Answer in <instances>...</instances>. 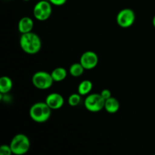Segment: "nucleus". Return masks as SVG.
<instances>
[{
  "mask_svg": "<svg viewBox=\"0 0 155 155\" xmlns=\"http://www.w3.org/2000/svg\"><path fill=\"white\" fill-rule=\"evenodd\" d=\"M12 148L10 145H2L0 147V155H12Z\"/></svg>",
  "mask_w": 155,
  "mask_h": 155,
  "instance_id": "obj_17",
  "label": "nucleus"
},
{
  "mask_svg": "<svg viewBox=\"0 0 155 155\" xmlns=\"http://www.w3.org/2000/svg\"><path fill=\"white\" fill-rule=\"evenodd\" d=\"M80 63L85 70H92L96 68L98 64V56L93 51H86L82 54Z\"/></svg>",
  "mask_w": 155,
  "mask_h": 155,
  "instance_id": "obj_8",
  "label": "nucleus"
},
{
  "mask_svg": "<svg viewBox=\"0 0 155 155\" xmlns=\"http://www.w3.org/2000/svg\"><path fill=\"white\" fill-rule=\"evenodd\" d=\"M117 23L122 28H129L136 21V14L131 8H124L118 12L116 18Z\"/></svg>",
  "mask_w": 155,
  "mask_h": 155,
  "instance_id": "obj_7",
  "label": "nucleus"
},
{
  "mask_svg": "<svg viewBox=\"0 0 155 155\" xmlns=\"http://www.w3.org/2000/svg\"><path fill=\"white\" fill-rule=\"evenodd\" d=\"M68 0H48L50 3L55 6H62L67 2Z\"/></svg>",
  "mask_w": 155,
  "mask_h": 155,
  "instance_id": "obj_19",
  "label": "nucleus"
},
{
  "mask_svg": "<svg viewBox=\"0 0 155 155\" xmlns=\"http://www.w3.org/2000/svg\"><path fill=\"white\" fill-rule=\"evenodd\" d=\"M54 80L51 73L45 71H39L35 73L32 77V83L33 86L40 90H45L51 87Z\"/></svg>",
  "mask_w": 155,
  "mask_h": 155,
  "instance_id": "obj_4",
  "label": "nucleus"
},
{
  "mask_svg": "<svg viewBox=\"0 0 155 155\" xmlns=\"http://www.w3.org/2000/svg\"><path fill=\"white\" fill-rule=\"evenodd\" d=\"M45 103L51 110H59L64 104V98L61 94L58 92H52L47 95L45 100Z\"/></svg>",
  "mask_w": 155,
  "mask_h": 155,
  "instance_id": "obj_9",
  "label": "nucleus"
},
{
  "mask_svg": "<svg viewBox=\"0 0 155 155\" xmlns=\"http://www.w3.org/2000/svg\"><path fill=\"white\" fill-rule=\"evenodd\" d=\"M51 75L54 82H61L64 80L68 77V71L64 68L58 67L51 71Z\"/></svg>",
  "mask_w": 155,
  "mask_h": 155,
  "instance_id": "obj_14",
  "label": "nucleus"
},
{
  "mask_svg": "<svg viewBox=\"0 0 155 155\" xmlns=\"http://www.w3.org/2000/svg\"><path fill=\"white\" fill-rule=\"evenodd\" d=\"M152 24H153V26H154V27L155 28V15L154 16V18H153V20H152Z\"/></svg>",
  "mask_w": 155,
  "mask_h": 155,
  "instance_id": "obj_20",
  "label": "nucleus"
},
{
  "mask_svg": "<svg viewBox=\"0 0 155 155\" xmlns=\"http://www.w3.org/2000/svg\"><path fill=\"white\" fill-rule=\"evenodd\" d=\"M52 5L48 0L39 1L33 7V14L34 18L39 21H45L51 17L52 13Z\"/></svg>",
  "mask_w": 155,
  "mask_h": 155,
  "instance_id": "obj_5",
  "label": "nucleus"
},
{
  "mask_svg": "<svg viewBox=\"0 0 155 155\" xmlns=\"http://www.w3.org/2000/svg\"><path fill=\"white\" fill-rule=\"evenodd\" d=\"M33 27H34V23H33V19L27 16L21 18L18 25V30L21 34L32 32Z\"/></svg>",
  "mask_w": 155,
  "mask_h": 155,
  "instance_id": "obj_10",
  "label": "nucleus"
},
{
  "mask_svg": "<svg viewBox=\"0 0 155 155\" xmlns=\"http://www.w3.org/2000/svg\"><path fill=\"white\" fill-rule=\"evenodd\" d=\"M51 109L45 101H39L30 107L29 114L32 120L38 124L47 122L51 115Z\"/></svg>",
  "mask_w": 155,
  "mask_h": 155,
  "instance_id": "obj_2",
  "label": "nucleus"
},
{
  "mask_svg": "<svg viewBox=\"0 0 155 155\" xmlns=\"http://www.w3.org/2000/svg\"><path fill=\"white\" fill-rule=\"evenodd\" d=\"M104 102L105 100L100 93H90L85 98L84 105L86 110L96 113L104 108Z\"/></svg>",
  "mask_w": 155,
  "mask_h": 155,
  "instance_id": "obj_6",
  "label": "nucleus"
},
{
  "mask_svg": "<svg viewBox=\"0 0 155 155\" xmlns=\"http://www.w3.org/2000/svg\"><path fill=\"white\" fill-rule=\"evenodd\" d=\"M84 68L82 66L80 62L72 64L69 68L70 74L74 77H79L82 76L84 73Z\"/></svg>",
  "mask_w": 155,
  "mask_h": 155,
  "instance_id": "obj_15",
  "label": "nucleus"
},
{
  "mask_svg": "<svg viewBox=\"0 0 155 155\" xmlns=\"http://www.w3.org/2000/svg\"><path fill=\"white\" fill-rule=\"evenodd\" d=\"M153 155H155V154H153Z\"/></svg>",
  "mask_w": 155,
  "mask_h": 155,
  "instance_id": "obj_22",
  "label": "nucleus"
},
{
  "mask_svg": "<svg viewBox=\"0 0 155 155\" xmlns=\"http://www.w3.org/2000/svg\"><path fill=\"white\" fill-rule=\"evenodd\" d=\"M10 147L13 154L24 155L27 154L30 148V141L26 135L19 133L12 138Z\"/></svg>",
  "mask_w": 155,
  "mask_h": 155,
  "instance_id": "obj_3",
  "label": "nucleus"
},
{
  "mask_svg": "<svg viewBox=\"0 0 155 155\" xmlns=\"http://www.w3.org/2000/svg\"><path fill=\"white\" fill-rule=\"evenodd\" d=\"M19 43L21 49L30 55L36 54L42 48V40L40 37L33 31L21 34Z\"/></svg>",
  "mask_w": 155,
  "mask_h": 155,
  "instance_id": "obj_1",
  "label": "nucleus"
},
{
  "mask_svg": "<svg viewBox=\"0 0 155 155\" xmlns=\"http://www.w3.org/2000/svg\"><path fill=\"white\" fill-rule=\"evenodd\" d=\"M24 1H26V2H28V1H30V0H24Z\"/></svg>",
  "mask_w": 155,
  "mask_h": 155,
  "instance_id": "obj_21",
  "label": "nucleus"
},
{
  "mask_svg": "<svg viewBox=\"0 0 155 155\" xmlns=\"http://www.w3.org/2000/svg\"><path fill=\"white\" fill-rule=\"evenodd\" d=\"M100 94H101V95L102 96V98H104V100H107L108 99V98H110V97H112L111 92L107 89H103V90L100 92Z\"/></svg>",
  "mask_w": 155,
  "mask_h": 155,
  "instance_id": "obj_18",
  "label": "nucleus"
},
{
  "mask_svg": "<svg viewBox=\"0 0 155 155\" xmlns=\"http://www.w3.org/2000/svg\"><path fill=\"white\" fill-rule=\"evenodd\" d=\"M93 88L92 82L89 80H84L81 81L77 88V92L81 96H87L91 93V91Z\"/></svg>",
  "mask_w": 155,
  "mask_h": 155,
  "instance_id": "obj_12",
  "label": "nucleus"
},
{
  "mask_svg": "<svg viewBox=\"0 0 155 155\" xmlns=\"http://www.w3.org/2000/svg\"><path fill=\"white\" fill-rule=\"evenodd\" d=\"M80 101H81V95L78 92L71 94L68 98V104L71 107H76L80 104Z\"/></svg>",
  "mask_w": 155,
  "mask_h": 155,
  "instance_id": "obj_16",
  "label": "nucleus"
},
{
  "mask_svg": "<svg viewBox=\"0 0 155 155\" xmlns=\"http://www.w3.org/2000/svg\"><path fill=\"white\" fill-rule=\"evenodd\" d=\"M104 110L108 114H116L120 109V102L114 97H110L105 100L104 102Z\"/></svg>",
  "mask_w": 155,
  "mask_h": 155,
  "instance_id": "obj_11",
  "label": "nucleus"
},
{
  "mask_svg": "<svg viewBox=\"0 0 155 155\" xmlns=\"http://www.w3.org/2000/svg\"><path fill=\"white\" fill-rule=\"evenodd\" d=\"M13 87V82L9 77L3 76L0 78V93L8 94Z\"/></svg>",
  "mask_w": 155,
  "mask_h": 155,
  "instance_id": "obj_13",
  "label": "nucleus"
}]
</instances>
